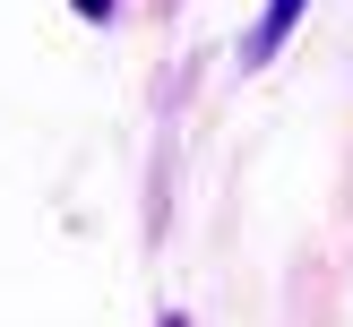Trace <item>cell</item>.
Returning <instances> with one entry per match:
<instances>
[{
  "label": "cell",
  "mask_w": 353,
  "mask_h": 327,
  "mask_svg": "<svg viewBox=\"0 0 353 327\" xmlns=\"http://www.w3.org/2000/svg\"><path fill=\"white\" fill-rule=\"evenodd\" d=\"M293 17H302V0H276V9L259 17V43H250V52H276V43L293 34Z\"/></svg>",
  "instance_id": "obj_1"
},
{
  "label": "cell",
  "mask_w": 353,
  "mask_h": 327,
  "mask_svg": "<svg viewBox=\"0 0 353 327\" xmlns=\"http://www.w3.org/2000/svg\"><path fill=\"white\" fill-rule=\"evenodd\" d=\"M78 9H86V17H112V0H78Z\"/></svg>",
  "instance_id": "obj_2"
},
{
  "label": "cell",
  "mask_w": 353,
  "mask_h": 327,
  "mask_svg": "<svg viewBox=\"0 0 353 327\" xmlns=\"http://www.w3.org/2000/svg\"><path fill=\"white\" fill-rule=\"evenodd\" d=\"M164 327H181V319H164Z\"/></svg>",
  "instance_id": "obj_3"
}]
</instances>
